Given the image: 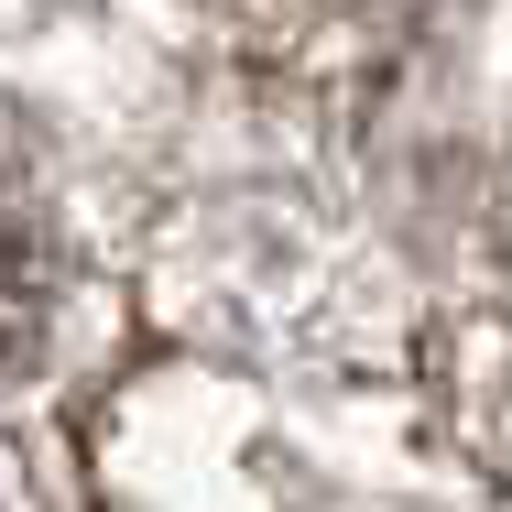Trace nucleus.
I'll list each match as a JSON object with an SVG mask.
<instances>
[{
	"mask_svg": "<svg viewBox=\"0 0 512 512\" xmlns=\"http://www.w3.org/2000/svg\"><path fill=\"white\" fill-rule=\"evenodd\" d=\"M44 349V262H33V240L0 218V371H22Z\"/></svg>",
	"mask_w": 512,
	"mask_h": 512,
	"instance_id": "f257e3e1",
	"label": "nucleus"
}]
</instances>
